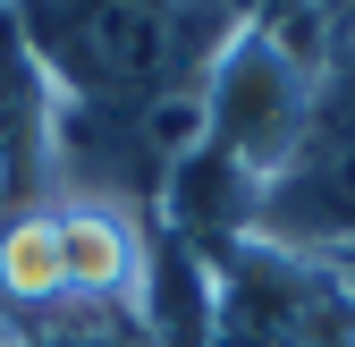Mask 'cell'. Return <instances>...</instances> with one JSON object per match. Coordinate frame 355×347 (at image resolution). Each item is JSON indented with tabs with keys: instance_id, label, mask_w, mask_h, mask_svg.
<instances>
[{
	"instance_id": "2",
	"label": "cell",
	"mask_w": 355,
	"mask_h": 347,
	"mask_svg": "<svg viewBox=\"0 0 355 347\" xmlns=\"http://www.w3.org/2000/svg\"><path fill=\"white\" fill-rule=\"evenodd\" d=\"M322 51L304 34L271 26V17H245L229 42L211 51L195 102H203V144L220 161H237L245 178H271V169L304 144V127L322 110Z\"/></svg>"
},
{
	"instance_id": "1",
	"label": "cell",
	"mask_w": 355,
	"mask_h": 347,
	"mask_svg": "<svg viewBox=\"0 0 355 347\" xmlns=\"http://www.w3.org/2000/svg\"><path fill=\"white\" fill-rule=\"evenodd\" d=\"M42 94L68 110H144L203 85L245 17L229 0H9Z\"/></svg>"
},
{
	"instance_id": "4",
	"label": "cell",
	"mask_w": 355,
	"mask_h": 347,
	"mask_svg": "<svg viewBox=\"0 0 355 347\" xmlns=\"http://www.w3.org/2000/svg\"><path fill=\"white\" fill-rule=\"evenodd\" d=\"M0 347H153V330L144 314H60V322L0 330Z\"/></svg>"
},
{
	"instance_id": "3",
	"label": "cell",
	"mask_w": 355,
	"mask_h": 347,
	"mask_svg": "<svg viewBox=\"0 0 355 347\" xmlns=\"http://www.w3.org/2000/svg\"><path fill=\"white\" fill-rule=\"evenodd\" d=\"M254 237L279 254H304V263L355 254V85H322L304 144L262 178Z\"/></svg>"
}]
</instances>
